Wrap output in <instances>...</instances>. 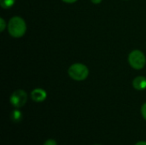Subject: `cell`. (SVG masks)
Returning a JSON list of instances; mask_svg holds the SVG:
<instances>
[{"mask_svg": "<svg viewBox=\"0 0 146 145\" xmlns=\"http://www.w3.org/2000/svg\"><path fill=\"white\" fill-rule=\"evenodd\" d=\"M8 31L13 38H21L27 32L26 21L20 16H14L10 18L8 22Z\"/></svg>", "mask_w": 146, "mask_h": 145, "instance_id": "cell-1", "label": "cell"}, {"mask_svg": "<svg viewBox=\"0 0 146 145\" xmlns=\"http://www.w3.org/2000/svg\"><path fill=\"white\" fill-rule=\"evenodd\" d=\"M68 73L69 77L74 80L82 81L89 76V69L85 64L74 63L69 67Z\"/></svg>", "mask_w": 146, "mask_h": 145, "instance_id": "cell-2", "label": "cell"}, {"mask_svg": "<svg viewBox=\"0 0 146 145\" xmlns=\"http://www.w3.org/2000/svg\"><path fill=\"white\" fill-rule=\"evenodd\" d=\"M128 63L135 70H141L146 64L145 54L139 50H134L128 55Z\"/></svg>", "mask_w": 146, "mask_h": 145, "instance_id": "cell-3", "label": "cell"}, {"mask_svg": "<svg viewBox=\"0 0 146 145\" xmlns=\"http://www.w3.org/2000/svg\"><path fill=\"white\" fill-rule=\"evenodd\" d=\"M27 93L24 90H16L15 91L9 98L11 105L15 109L22 108L27 102Z\"/></svg>", "mask_w": 146, "mask_h": 145, "instance_id": "cell-4", "label": "cell"}, {"mask_svg": "<svg viewBox=\"0 0 146 145\" xmlns=\"http://www.w3.org/2000/svg\"><path fill=\"white\" fill-rule=\"evenodd\" d=\"M47 97V92L42 88H36L31 92V98L35 103H42Z\"/></svg>", "mask_w": 146, "mask_h": 145, "instance_id": "cell-5", "label": "cell"}, {"mask_svg": "<svg viewBox=\"0 0 146 145\" xmlns=\"http://www.w3.org/2000/svg\"><path fill=\"white\" fill-rule=\"evenodd\" d=\"M133 86L137 91H144L146 89V78L144 76H137L133 80Z\"/></svg>", "mask_w": 146, "mask_h": 145, "instance_id": "cell-6", "label": "cell"}, {"mask_svg": "<svg viewBox=\"0 0 146 145\" xmlns=\"http://www.w3.org/2000/svg\"><path fill=\"white\" fill-rule=\"evenodd\" d=\"M10 119L15 123H18V122L21 121V120H22V113H21V111L19 110V109H14L10 114Z\"/></svg>", "mask_w": 146, "mask_h": 145, "instance_id": "cell-7", "label": "cell"}, {"mask_svg": "<svg viewBox=\"0 0 146 145\" xmlns=\"http://www.w3.org/2000/svg\"><path fill=\"white\" fill-rule=\"evenodd\" d=\"M15 3V0H0V5L3 9H10Z\"/></svg>", "mask_w": 146, "mask_h": 145, "instance_id": "cell-8", "label": "cell"}, {"mask_svg": "<svg viewBox=\"0 0 146 145\" xmlns=\"http://www.w3.org/2000/svg\"><path fill=\"white\" fill-rule=\"evenodd\" d=\"M6 26H7V23L4 21V19L3 18H0V32H3L5 30Z\"/></svg>", "mask_w": 146, "mask_h": 145, "instance_id": "cell-9", "label": "cell"}, {"mask_svg": "<svg viewBox=\"0 0 146 145\" xmlns=\"http://www.w3.org/2000/svg\"><path fill=\"white\" fill-rule=\"evenodd\" d=\"M141 115L144 118V120L146 121V103H145L142 106H141Z\"/></svg>", "mask_w": 146, "mask_h": 145, "instance_id": "cell-10", "label": "cell"}, {"mask_svg": "<svg viewBox=\"0 0 146 145\" xmlns=\"http://www.w3.org/2000/svg\"><path fill=\"white\" fill-rule=\"evenodd\" d=\"M43 145H57V143L55 139L50 138V139H47Z\"/></svg>", "mask_w": 146, "mask_h": 145, "instance_id": "cell-11", "label": "cell"}, {"mask_svg": "<svg viewBox=\"0 0 146 145\" xmlns=\"http://www.w3.org/2000/svg\"><path fill=\"white\" fill-rule=\"evenodd\" d=\"M62 1L66 3H74L77 2L78 0H62Z\"/></svg>", "mask_w": 146, "mask_h": 145, "instance_id": "cell-12", "label": "cell"}, {"mask_svg": "<svg viewBox=\"0 0 146 145\" xmlns=\"http://www.w3.org/2000/svg\"><path fill=\"white\" fill-rule=\"evenodd\" d=\"M91 1H92V3H94V4H98V3H100L103 0H91Z\"/></svg>", "mask_w": 146, "mask_h": 145, "instance_id": "cell-13", "label": "cell"}, {"mask_svg": "<svg viewBox=\"0 0 146 145\" xmlns=\"http://www.w3.org/2000/svg\"><path fill=\"white\" fill-rule=\"evenodd\" d=\"M134 145H146V141H139Z\"/></svg>", "mask_w": 146, "mask_h": 145, "instance_id": "cell-14", "label": "cell"}, {"mask_svg": "<svg viewBox=\"0 0 146 145\" xmlns=\"http://www.w3.org/2000/svg\"><path fill=\"white\" fill-rule=\"evenodd\" d=\"M94 145H100V144H94Z\"/></svg>", "mask_w": 146, "mask_h": 145, "instance_id": "cell-15", "label": "cell"}, {"mask_svg": "<svg viewBox=\"0 0 146 145\" xmlns=\"http://www.w3.org/2000/svg\"><path fill=\"white\" fill-rule=\"evenodd\" d=\"M124 1H127V0H124Z\"/></svg>", "mask_w": 146, "mask_h": 145, "instance_id": "cell-16", "label": "cell"}]
</instances>
